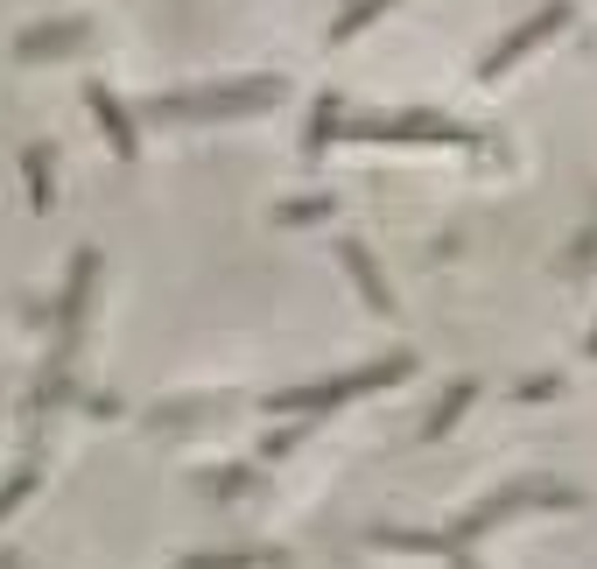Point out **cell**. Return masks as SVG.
<instances>
[{"instance_id": "7a4b0ae2", "label": "cell", "mask_w": 597, "mask_h": 569, "mask_svg": "<svg viewBox=\"0 0 597 569\" xmlns=\"http://www.w3.org/2000/svg\"><path fill=\"white\" fill-rule=\"evenodd\" d=\"M590 352H597V338H590Z\"/></svg>"}, {"instance_id": "6da1fadb", "label": "cell", "mask_w": 597, "mask_h": 569, "mask_svg": "<svg viewBox=\"0 0 597 569\" xmlns=\"http://www.w3.org/2000/svg\"><path fill=\"white\" fill-rule=\"evenodd\" d=\"M562 22H570V8H562V0H556V8H548V14H534V22H528V28H520V36H506V42H499V50H492V56H485V78H492V71H506V64H513V56H520V50H534V42H542V36H556V28H562Z\"/></svg>"}]
</instances>
